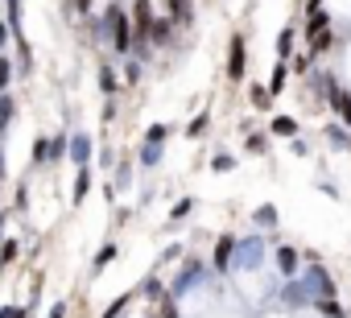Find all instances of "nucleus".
<instances>
[{
    "label": "nucleus",
    "instance_id": "nucleus-1",
    "mask_svg": "<svg viewBox=\"0 0 351 318\" xmlns=\"http://www.w3.org/2000/svg\"><path fill=\"white\" fill-rule=\"evenodd\" d=\"M203 281H207V260L186 252V256L178 260V273L169 277V297H186V293H195Z\"/></svg>",
    "mask_w": 351,
    "mask_h": 318
},
{
    "label": "nucleus",
    "instance_id": "nucleus-2",
    "mask_svg": "<svg viewBox=\"0 0 351 318\" xmlns=\"http://www.w3.org/2000/svg\"><path fill=\"white\" fill-rule=\"evenodd\" d=\"M108 21V38H112V54L116 58H132V17L120 9V5H108L104 13Z\"/></svg>",
    "mask_w": 351,
    "mask_h": 318
},
{
    "label": "nucleus",
    "instance_id": "nucleus-3",
    "mask_svg": "<svg viewBox=\"0 0 351 318\" xmlns=\"http://www.w3.org/2000/svg\"><path fill=\"white\" fill-rule=\"evenodd\" d=\"M265 260H269V244H265L261 236H244V240H236L232 273H256V269H265Z\"/></svg>",
    "mask_w": 351,
    "mask_h": 318
},
{
    "label": "nucleus",
    "instance_id": "nucleus-4",
    "mask_svg": "<svg viewBox=\"0 0 351 318\" xmlns=\"http://www.w3.org/2000/svg\"><path fill=\"white\" fill-rule=\"evenodd\" d=\"M223 75H228V83H244V75H248V38H244V34H232Z\"/></svg>",
    "mask_w": 351,
    "mask_h": 318
},
{
    "label": "nucleus",
    "instance_id": "nucleus-5",
    "mask_svg": "<svg viewBox=\"0 0 351 318\" xmlns=\"http://www.w3.org/2000/svg\"><path fill=\"white\" fill-rule=\"evenodd\" d=\"M318 297H314V289H310V281L298 273V277H289L285 281V289H281V306L285 310H310Z\"/></svg>",
    "mask_w": 351,
    "mask_h": 318
},
{
    "label": "nucleus",
    "instance_id": "nucleus-6",
    "mask_svg": "<svg viewBox=\"0 0 351 318\" xmlns=\"http://www.w3.org/2000/svg\"><path fill=\"white\" fill-rule=\"evenodd\" d=\"M132 50L136 46H149V29H153V0H132Z\"/></svg>",
    "mask_w": 351,
    "mask_h": 318
},
{
    "label": "nucleus",
    "instance_id": "nucleus-7",
    "mask_svg": "<svg viewBox=\"0 0 351 318\" xmlns=\"http://www.w3.org/2000/svg\"><path fill=\"white\" fill-rule=\"evenodd\" d=\"M236 240H240V236L223 232V236L211 244V269H215V273H232V260H236Z\"/></svg>",
    "mask_w": 351,
    "mask_h": 318
},
{
    "label": "nucleus",
    "instance_id": "nucleus-8",
    "mask_svg": "<svg viewBox=\"0 0 351 318\" xmlns=\"http://www.w3.org/2000/svg\"><path fill=\"white\" fill-rule=\"evenodd\" d=\"M273 265H277V273L289 281V277H298L302 273V248H293V244H277L273 248Z\"/></svg>",
    "mask_w": 351,
    "mask_h": 318
},
{
    "label": "nucleus",
    "instance_id": "nucleus-9",
    "mask_svg": "<svg viewBox=\"0 0 351 318\" xmlns=\"http://www.w3.org/2000/svg\"><path fill=\"white\" fill-rule=\"evenodd\" d=\"M66 157L75 162V170H79V166H91V162H95V140H91L87 132H71V149H66Z\"/></svg>",
    "mask_w": 351,
    "mask_h": 318
},
{
    "label": "nucleus",
    "instance_id": "nucleus-10",
    "mask_svg": "<svg viewBox=\"0 0 351 318\" xmlns=\"http://www.w3.org/2000/svg\"><path fill=\"white\" fill-rule=\"evenodd\" d=\"M136 297H145L149 306H157V302H165V297H169V285L161 281V273H157V269L141 277V285H136Z\"/></svg>",
    "mask_w": 351,
    "mask_h": 318
},
{
    "label": "nucleus",
    "instance_id": "nucleus-11",
    "mask_svg": "<svg viewBox=\"0 0 351 318\" xmlns=\"http://www.w3.org/2000/svg\"><path fill=\"white\" fill-rule=\"evenodd\" d=\"M330 112H335V120L343 124V128H351V87H343V83H335V91H330Z\"/></svg>",
    "mask_w": 351,
    "mask_h": 318
},
{
    "label": "nucleus",
    "instance_id": "nucleus-12",
    "mask_svg": "<svg viewBox=\"0 0 351 318\" xmlns=\"http://www.w3.org/2000/svg\"><path fill=\"white\" fill-rule=\"evenodd\" d=\"M91 186H95V166H79V170H75V186H71V203L83 207L87 195H91Z\"/></svg>",
    "mask_w": 351,
    "mask_h": 318
},
{
    "label": "nucleus",
    "instance_id": "nucleus-13",
    "mask_svg": "<svg viewBox=\"0 0 351 318\" xmlns=\"http://www.w3.org/2000/svg\"><path fill=\"white\" fill-rule=\"evenodd\" d=\"M165 162V145H149V140H141V153H136V166L141 170H157Z\"/></svg>",
    "mask_w": 351,
    "mask_h": 318
},
{
    "label": "nucleus",
    "instance_id": "nucleus-14",
    "mask_svg": "<svg viewBox=\"0 0 351 318\" xmlns=\"http://www.w3.org/2000/svg\"><path fill=\"white\" fill-rule=\"evenodd\" d=\"M302 29H306V38L314 42L318 34L330 29V13H326V9H306V25H302Z\"/></svg>",
    "mask_w": 351,
    "mask_h": 318
},
{
    "label": "nucleus",
    "instance_id": "nucleus-15",
    "mask_svg": "<svg viewBox=\"0 0 351 318\" xmlns=\"http://www.w3.org/2000/svg\"><path fill=\"white\" fill-rule=\"evenodd\" d=\"M293 42H298V29L293 25H285L281 34H277V42H273V54H277V62H289L298 50H293Z\"/></svg>",
    "mask_w": 351,
    "mask_h": 318
},
{
    "label": "nucleus",
    "instance_id": "nucleus-16",
    "mask_svg": "<svg viewBox=\"0 0 351 318\" xmlns=\"http://www.w3.org/2000/svg\"><path fill=\"white\" fill-rule=\"evenodd\" d=\"M120 75H116V66L112 62H99V91H104V99H116L120 95Z\"/></svg>",
    "mask_w": 351,
    "mask_h": 318
},
{
    "label": "nucleus",
    "instance_id": "nucleus-17",
    "mask_svg": "<svg viewBox=\"0 0 351 318\" xmlns=\"http://www.w3.org/2000/svg\"><path fill=\"white\" fill-rule=\"evenodd\" d=\"M165 9H169L173 25H191L195 21V0H165Z\"/></svg>",
    "mask_w": 351,
    "mask_h": 318
},
{
    "label": "nucleus",
    "instance_id": "nucleus-18",
    "mask_svg": "<svg viewBox=\"0 0 351 318\" xmlns=\"http://www.w3.org/2000/svg\"><path fill=\"white\" fill-rule=\"evenodd\" d=\"M322 136H326V145H330L335 153H347V149H351V128H343V124H326Z\"/></svg>",
    "mask_w": 351,
    "mask_h": 318
},
{
    "label": "nucleus",
    "instance_id": "nucleus-19",
    "mask_svg": "<svg viewBox=\"0 0 351 318\" xmlns=\"http://www.w3.org/2000/svg\"><path fill=\"white\" fill-rule=\"evenodd\" d=\"M310 310H314L318 318H351V310H347V306H343L339 297H318V302H314Z\"/></svg>",
    "mask_w": 351,
    "mask_h": 318
},
{
    "label": "nucleus",
    "instance_id": "nucleus-20",
    "mask_svg": "<svg viewBox=\"0 0 351 318\" xmlns=\"http://www.w3.org/2000/svg\"><path fill=\"white\" fill-rule=\"evenodd\" d=\"M285 83H289V62H273V71H269V95H281L285 91Z\"/></svg>",
    "mask_w": 351,
    "mask_h": 318
},
{
    "label": "nucleus",
    "instance_id": "nucleus-21",
    "mask_svg": "<svg viewBox=\"0 0 351 318\" xmlns=\"http://www.w3.org/2000/svg\"><path fill=\"white\" fill-rule=\"evenodd\" d=\"M116 256H120V244H116V240H104V244H99V252H95V260H91V269H95V273H104Z\"/></svg>",
    "mask_w": 351,
    "mask_h": 318
},
{
    "label": "nucleus",
    "instance_id": "nucleus-22",
    "mask_svg": "<svg viewBox=\"0 0 351 318\" xmlns=\"http://www.w3.org/2000/svg\"><path fill=\"white\" fill-rule=\"evenodd\" d=\"M195 207H199V203H195L191 195H186V199H178V203L169 207V223H173V228H178V223H186V219L195 215Z\"/></svg>",
    "mask_w": 351,
    "mask_h": 318
},
{
    "label": "nucleus",
    "instance_id": "nucleus-23",
    "mask_svg": "<svg viewBox=\"0 0 351 318\" xmlns=\"http://www.w3.org/2000/svg\"><path fill=\"white\" fill-rule=\"evenodd\" d=\"M169 38H173V21H169V17H165V21L157 17L153 29H149V46H169Z\"/></svg>",
    "mask_w": 351,
    "mask_h": 318
},
{
    "label": "nucleus",
    "instance_id": "nucleus-24",
    "mask_svg": "<svg viewBox=\"0 0 351 318\" xmlns=\"http://www.w3.org/2000/svg\"><path fill=\"white\" fill-rule=\"evenodd\" d=\"M269 132L293 140V136H298V120H293V116H273V120H269Z\"/></svg>",
    "mask_w": 351,
    "mask_h": 318
},
{
    "label": "nucleus",
    "instance_id": "nucleus-25",
    "mask_svg": "<svg viewBox=\"0 0 351 318\" xmlns=\"http://www.w3.org/2000/svg\"><path fill=\"white\" fill-rule=\"evenodd\" d=\"M132 170H136V162H116V170H112V182H116V191H128L132 186Z\"/></svg>",
    "mask_w": 351,
    "mask_h": 318
},
{
    "label": "nucleus",
    "instance_id": "nucleus-26",
    "mask_svg": "<svg viewBox=\"0 0 351 318\" xmlns=\"http://www.w3.org/2000/svg\"><path fill=\"white\" fill-rule=\"evenodd\" d=\"M244 153L248 157H265L269 153V132H248L244 136Z\"/></svg>",
    "mask_w": 351,
    "mask_h": 318
},
{
    "label": "nucleus",
    "instance_id": "nucleus-27",
    "mask_svg": "<svg viewBox=\"0 0 351 318\" xmlns=\"http://www.w3.org/2000/svg\"><path fill=\"white\" fill-rule=\"evenodd\" d=\"M252 228H265V232L277 228V207H273V203H261V207L252 211Z\"/></svg>",
    "mask_w": 351,
    "mask_h": 318
},
{
    "label": "nucleus",
    "instance_id": "nucleus-28",
    "mask_svg": "<svg viewBox=\"0 0 351 318\" xmlns=\"http://www.w3.org/2000/svg\"><path fill=\"white\" fill-rule=\"evenodd\" d=\"M13 116H17V99H13L9 91H0V132L13 124Z\"/></svg>",
    "mask_w": 351,
    "mask_h": 318
},
{
    "label": "nucleus",
    "instance_id": "nucleus-29",
    "mask_svg": "<svg viewBox=\"0 0 351 318\" xmlns=\"http://www.w3.org/2000/svg\"><path fill=\"white\" fill-rule=\"evenodd\" d=\"M128 306H132V293H120V297H112V302H108V310H104L99 318H124V314H128Z\"/></svg>",
    "mask_w": 351,
    "mask_h": 318
},
{
    "label": "nucleus",
    "instance_id": "nucleus-30",
    "mask_svg": "<svg viewBox=\"0 0 351 318\" xmlns=\"http://www.w3.org/2000/svg\"><path fill=\"white\" fill-rule=\"evenodd\" d=\"M54 162V149H50V136H38L34 140V166H50Z\"/></svg>",
    "mask_w": 351,
    "mask_h": 318
},
{
    "label": "nucleus",
    "instance_id": "nucleus-31",
    "mask_svg": "<svg viewBox=\"0 0 351 318\" xmlns=\"http://www.w3.org/2000/svg\"><path fill=\"white\" fill-rule=\"evenodd\" d=\"M21 256V240H0V269H9Z\"/></svg>",
    "mask_w": 351,
    "mask_h": 318
},
{
    "label": "nucleus",
    "instance_id": "nucleus-32",
    "mask_svg": "<svg viewBox=\"0 0 351 318\" xmlns=\"http://www.w3.org/2000/svg\"><path fill=\"white\" fill-rule=\"evenodd\" d=\"M211 170L215 174H232L236 170V153H211Z\"/></svg>",
    "mask_w": 351,
    "mask_h": 318
},
{
    "label": "nucleus",
    "instance_id": "nucleus-33",
    "mask_svg": "<svg viewBox=\"0 0 351 318\" xmlns=\"http://www.w3.org/2000/svg\"><path fill=\"white\" fill-rule=\"evenodd\" d=\"M248 103H252V108H261V112H265V108H269V103H273V95H269V87H261V83H252V87H248Z\"/></svg>",
    "mask_w": 351,
    "mask_h": 318
},
{
    "label": "nucleus",
    "instance_id": "nucleus-34",
    "mask_svg": "<svg viewBox=\"0 0 351 318\" xmlns=\"http://www.w3.org/2000/svg\"><path fill=\"white\" fill-rule=\"evenodd\" d=\"M207 128H211V112H199V116H195V120L186 124V136H191V140H199V136H203Z\"/></svg>",
    "mask_w": 351,
    "mask_h": 318
},
{
    "label": "nucleus",
    "instance_id": "nucleus-35",
    "mask_svg": "<svg viewBox=\"0 0 351 318\" xmlns=\"http://www.w3.org/2000/svg\"><path fill=\"white\" fill-rule=\"evenodd\" d=\"M120 62H124V79H128V87H136V83H141V75H145L141 58H120Z\"/></svg>",
    "mask_w": 351,
    "mask_h": 318
},
{
    "label": "nucleus",
    "instance_id": "nucleus-36",
    "mask_svg": "<svg viewBox=\"0 0 351 318\" xmlns=\"http://www.w3.org/2000/svg\"><path fill=\"white\" fill-rule=\"evenodd\" d=\"M153 314H157V318H182V310H178V297H165V302H157V306H153Z\"/></svg>",
    "mask_w": 351,
    "mask_h": 318
},
{
    "label": "nucleus",
    "instance_id": "nucleus-37",
    "mask_svg": "<svg viewBox=\"0 0 351 318\" xmlns=\"http://www.w3.org/2000/svg\"><path fill=\"white\" fill-rule=\"evenodd\" d=\"M95 162H99L104 170H116V162H120V157H116V145H99V153H95Z\"/></svg>",
    "mask_w": 351,
    "mask_h": 318
},
{
    "label": "nucleus",
    "instance_id": "nucleus-38",
    "mask_svg": "<svg viewBox=\"0 0 351 318\" xmlns=\"http://www.w3.org/2000/svg\"><path fill=\"white\" fill-rule=\"evenodd\" d=\"M330 46H335V34H330V29H326V34H318V38H314V42H310V54H314V58H318V54H326V50H330Z\"/></svg>",
    "mask_w": 351,
    "mask_h": 318
},
{
    "label": "nucleus",
    "instance_id": "nucleus-39",
    "mask_svg": "<svg viewBox=\"0 0 351 318\" xmlns=\"http://www.w3.org/2000/svg\"><path fill=\"white\" fill-rule=\"evenodd\" d=\"M310 66H314V54H310V50L289 58V71H298V75H310Z\"/></svg>",
    "mask_w": 351,
    "mask_h": 318
},
{
    "label": "nucleus",
    "instance_id": "nucleus-40",
    "mask_svg": "<svg viewBox=\"0 0 351 318\" xmlns=\"http://www.w3.org/2000/svg\"><path fill=\"white\" fill-rule=\"evenodd\" d=\"M165 136H169V124H149L145 128V140L149 145H165Z\"/></svg>",
    "mask_w": 351,
    "mask_h": 318
},
{
    "label": "nucleus",
    "instance_id": "nucleus-41",
    "mask_svg": "<svg viewBox=\"0 0 351 318\" xmlns=\"http://www.w3.org/2000/svg\"><path fill=\"white\" fill-rule=\"evenodd\" d=\"M13 71H17V66H13L5 54H0V91H9V83H13Z\"/></svg>",
    "mask_w": 351,
    "mask_h": 318
},
{
    "label": "nucleus",
    "instance_id": "nucleus-42",
    "mask_svg": "<svg viewBox=\"0 0 351 318\" xmlns=\"http://www.w3.org/2000/svg\"><path fill=\"white\" fill-rule=\"evenodd\" d=\"M34 310L29 306H17V302H9V306H0V318H29Z\"/></svg>",
    "mask_w": 351,
    "mask_h": 318
},
{
    "label": "nucleus",
    "instance_id": "nucleus-43",
    "mask_svg": "<svg viewBox=\"0 0 351 318\" xmlns=\"http://www.w3.org/2000/svg\"><path fill=\"white\" fill-rule=\"evenodd\" d=\"M182 252H186V244H165V252H161V260H157V265H169V260H182Z\"/></svg>",
    "mask_w": 351,
    "mask_h": 318
},
{
    "label": "nucleus",
    "instance_id": "nucleus-44",
    "mask_svg": "<svg viewBox=\"0 0 351 318\" xmlns=\"http://www.w3.org/2000/svg\"><path fill=\"white\" fill-rule=\"evenodd\" d=\"M116 116H120V103H116V99H104V112H99V120H104V124H116Z\"/></svg>",
    "mask_w": 351,
    "mask_h": 318
},
{
    "label": "nucleus",
    "instance_id": "nucleus-45",
    "mask_svg": "<svg viewBox=\"0 0 351 318\" xmlns=\"http://www.w3.org/2000/svg\"><path fill=\"white\" fill-rule=\"evenodd\" d=\"M289 153H293V157H310V145H306L302 136H293V140H289Z\"/></svg>",
    "mask_w": 351,
    "mask_h": 318
},
{
    "label": "nucleus",
    "instance_id": "nucleus-46",
    "mask_svg": "<svg viewBox=\"0 0 351 318\" xmlns=\"http://www.w3.org/2000/svg\"><path fill=\"white\" fill-rule=\"evenodd\" d=\"M302 265H322V252L318 248H302Z\"/></svg>",
    "mask_w": 351,
    "mask_h": 318
},
{
    "label": "nucleus",
    "instance_id": "nucleus-47",
    "mask_svg": "<svg viewBox=\"0 0 351 318\" xmlns=\"http://www.w3.org/2000/svg\"><path fill=\"white\" fill-rule=\"evenodd\" d=\"M66 314H71V306H66V302H54V306L46 310V318H66Z\"/></svg>",
    "mask_w": 351,
    "mask_h": 318
},
{
    "label": "nucleus",
    "instance_id": "nucleus-48",
    "mask_svg": "<svg viewBox=\"0 0 351 318\" xmlns=\"http://www.w3.org/2000/svg\"><path fill=\"white\" fill-rule=\"evenodd\" d=\"M91 5H95V0H71V9H75L79 17H91Z\"/></svg>",
    "mask_w": 351,
    "mask_h": 318
},
{
    "label": "nucleus",
    "instance_id": "nucleus-49",
    "mask_svg": "<svg viewBox=\"0 0 351 318\" xmlns=\"http://www.w3.org/2000/svg\"><path fill=\"white\" fill-rule=\"evenodd\" d=\"M318 191H322V195H326V199H339V186H335V182H326V178H322V182H318Z\"/></svg>",
    "mask_w": 351,
    "mask_h": 318
},
{
    "label": "nucleus",
    "instance_id": "nucleus-50",
    "mask_svg": "<svg viewBox=\"0 0 351 318\" xmlns=\"http://www.w3.org/2000/svg\"><path fill=\"white\" fill-rule=\"evenodd\" d=\"M9 38H13V29H9L5 21H0V54H5V46H9Z\"/></svg>",
    "mask_w": 351,
    "mask_h": 318
},
{
    "label": "nucleus",
    "instance_id": "nucleus-51",
    "mask_svg": "<svg viewBox=\"0 0 351 318\" xmlns=\"http://www.w3.org/2000/svg\"><path fill=\"white\" fill-rule=\"evenodd\" d=\"M128 219H132V207H120V211H116V223H120V228H124V223H128Z\"/></svg>",
    "mask_w": 351,
    "mask_h": 318
},
{
    "label": "nucleus",
    "instance_id": "nucleus-52",
    "mask_svg": "<svg viewBox=\"0 0 351 318\" xmlns=\"http://www.w3.org/2000/svg\"><path fill=\"white\" fill-rule=\"evenodd\" d=\"M0 186H5V149H0Z\"/></svg>",
    "mask_w": 351,
    "mask_h": 318
}]
</instances>
